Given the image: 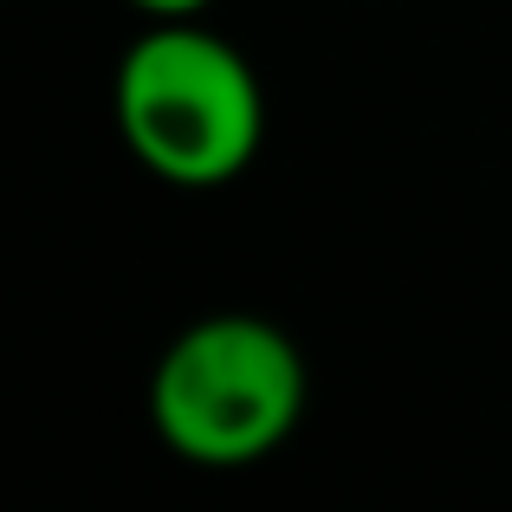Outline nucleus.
<instances>
[{
	"instance_id": "nucleus-1",
	"label": "nucleus",
	"mask_w": 512,
	"mask_h": 512,
	"mask_svg": "<svg viewBox=\"0 0 512 512\" xmlns=\"http://www.w3.org/2000/svg\"><path fill=\"white\" fill-rule=\"evenodd\" d=\"M117 130L150 175L175 188H221L266 143L260 72L201 20H150L117 65Z\"/></svg>"
},
{
	"instance_id": "nucleus-3",
	"label": "nucleus",
	"mask_w": 512,
	"mask_h": 512,
	"mask_svg": "<svg viewBox=\"0 0 512 512\" xmlns=\"http://www.w3.org/2000/svg\"><path fill=\"white\" fill-rule=\"evenodd\" d=\"M130 7H137L143 20H201L214 0H130Z\"/></svg>"
},
{
	"instance_id": "nucleus-2",
	"label": "nucleus",
	"mask_w": 512,
	"mask_h": 512,
	"mask_svg": "<svg viewBox=\"0 0 512 512\" xmlns=\"http://www.w3.org/2000/svg\"><path fill=\"white\" fill-rule=\"evenodd\" d=\"M305 357L253 312H214L188 325L150 376V422L169 454L195 467H253L299 428Z\"/></svg>"
}]
</instances>
